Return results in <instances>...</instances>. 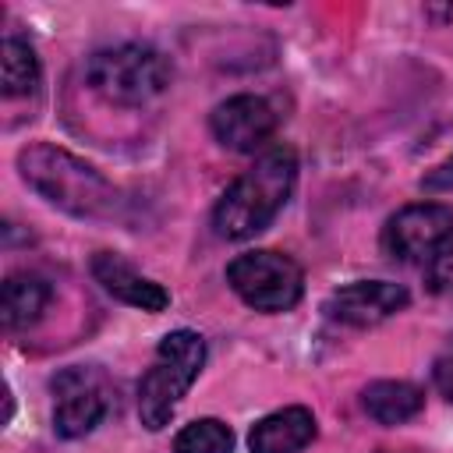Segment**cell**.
Here are the masks:
<instances>
[{
    "label": "cell",
    "instance_id": "1",
    "mask_svg": "<svg viewBox=\"0 0 453 453\" xmlns=\"http://www.w3.org/2000/svg\"><path fill=\"white\" fill-rule=\"evenodd\" d=\"M18 170L25 184L46 198L50 205L78 216V219H110L120 205L117 188L85 159L57 149L50 142H35L18 152Z\"/></svg>",
    "mask_w": 453,
    "mask_h": 453
},
{
    "label": "cell",
    "instance_id": "2",
    "mask_svg": "<svg viewBox=\"0 0 453 453\" xmlns=\"http://www.w3.org/2000/svg\"><path fill=\"white\" fill-rule=\"evenodd\" d=\"M294 180H297L294 149L276 145L265 156H258L255 166L244 170L216 202V209H212L216 234L226 241H248V237L262 234L287 205Z\"/></svg>",
    "mask_w": 453,
    "mask_h": 453
},
{
    "label": "cell",
    "instance_id": "3",
    "mask_svg": "<svg viewBox=\"0 0 453 453\" xmlns=\"http://www.w3.org/2000/svg\"><path fill=\"white\" fill-rule=\"evenodd\" d=\"M85 78L106 103L142 106L170 88L173 67L156 46L120 42V46L96 50L85 64Z\"/></svg>",
    "mask_w": 453,
    "mask_h": 453
},
{
    "label": "cell",
    "instance_id": "4",
    "mask_svg": "<svg viewBox=\"0 0 453 453\" xmlns=\"http://www.w3.org/2000/svg\"><path fill=\"white\" fill-rule=\"evenodd\" d=\"M205 365V340L191 329H173L159 340L152 368L138 386V418L149 432L170 425L180 396L191 389Z\"/></svg>",
    "mask_w": 453,
    "mask_h": 453
},
{
    "label": "cell",
    "instance_id": "5",
    "mask_svg": "<svg viewBox=\"0 0 453 453\" xmlns=\"http://www.w3.org/2000/svg\"><path fill=\"white\" fill-rule=\"evenodd\" d=\"M230 290L255 311H287L304 294L301 265L283 251H244L226 265Z\"/></svg>",
    "mask_w": 453,
    "mask_h": 453
},
{
    "label": "cell",
    "instance_id": "6",
    "mask_svg": "<svg viewBox=\"0 0 453 453\" xmlns=\"http://www.w3.org/2000/svg\"><path fill=\"white\" fill-rule=\"evenodd\" d=\"M382 248L407 265H432L453 251V209L442 202L403 205L382 230Z\"/></svg>",
    "mask_w": 453,
    "mask_h": 453
},
{
    "label": "cell",
    "instance_id": "7",
    "mask_svg": "<svg viewBox=\"0 0 453 453\" xmlns=\"http://www.w3.org/2000/svg\"><path fill=\"white\" fill-rule=\"evenodd\" d=\"M50 389H53V432L60 439L88 435L110 411L106 382L96 368H85V365L60 368L50 379Z\"/></svg>",
    "mask_w": 453,
    "mask_h": 453
},
{
    "label": "cell",
    "instance_id": "8",
    "mask_svg": "<svg viewBox=\"0 0 453 453\" xmlns=\"http://www.w3.org/2000/svg\"><path fill=\"white\" fill-rule=\"evenodd\" d=\"M411 301L407 287L389 283V280H357L347 283L340 290L329 294L326 301V315L340 326H354V329H368L379 326L386 319H393L396 311H403Z\"/></svg>",
    "mask_w": 453,
    "mask_h": 453
},
{
    "label": "cell",
    "instance_id": "9",
    "mask_svg": "<svg viewBox=\"0 0 453 453\" xmlns=\"http://www.w3.org/2000/svg\"><path fill=\"white\" fill-rule=\"evenodd\" d=\"M216 142L230 152H258L276 134V110L262 96H230L209 117Z\"/></svg>",
    "mask_w": 453,
    "mask_h": 453
},
{
    "label": "cell",
    "instance_id": "10",
    "mask_svg": "<svg viewBox=\"0 0 453 453\" xmlns=\"http://www.w3.org/2000/svg\"><path fill=\"white\" fill-rule=\"evenodd\" d=\"M92 276H96V283H99L110 297H117V301H124V304H131V308L163 311V308L170 304V294H166L156 280L142 276L134 265H127V262H124L120 255H113V251H99V255L92 258Z\"/></svg>",
    "mask_w": 453,
    "mask_h": 453
},
{
    "label": "cell",
    "instance_id": "11",
    "mask_svg": "<svg viewBox=\"0 0 453 453\" xmlns=\"http://www.w3.org/2000/svg\"><path fill=\"white\" fill-rule=\"evenodd\" d=\"M311 439H315V414L294 403V407L273 411L262 421H255L248 435V449L251 453H301Z\"/></svg>",
    "mask_w": 453,
    "mask_h": 453
},
{
    "label": "cell",
    "instance_id": "12",
    "mask_svg": "<svg viewBox=\"0 0 453 453\" xmlns=\"http://www.w3.org/2000/svg\"><path fill=\"white\" fill-rule=\"evenodd\" d=\"M50 304V283L35 273H11L4 280V294H0V319L4 329H28L39 322V315Z\"/></svg>",
    "mask_w": 453,
    "mask_h": 453
},
{
    "label": "cell",
    "instance_id": "13",
    "mask_svg": "<svg viewBox=\"0 0 453 453\" xmlns=\"http://www.w3.org/2000/svg\"><path fill=\"white\" fill-rule=\"evenodd\" d=\"M361 407L379 425H403L425 407V393L403 379H379V382L365 386Z\"/></svg>",
    "mask_w": 453,
    "mask_h": 453
},
{
    "label": "cell",
    "instance_id": "14",
    "mask_svg": "<svg viewBox=\"0 0 453 453\" xmlns=\"http://www.w3.org/2000/svg\"><path fill=\"white\" fill-rule=\"evenodd\" d=\"M0 85H4V96H32L39 88V57L35 50L25 42V39H4V50H0Z\"/></svg>",
    "mask_w": 453,
    "mask_h": 453
},
{
    "label": "cell",
    "instance_id": "15",
    "mask_svg": "<svg viewBox=\"0 0 453 453\" xmlns=\"http://www.w3.org/2000/svg\"><path fill=\"white\" fill-rule=\"evenodd\" d=\"M173 453H234V432L216 418H198L177 432Z\"/></svg>",
    "mask_w": 453,
    "mask_h": 453
},
{
    "label": "cell",
    "instance_id": "16",
    "mask_svg": "<svg viewBox=\"0 0 453 453\" xmlns=\"http://www.w3.org/2000/svg\"><path fill=\"white\" fill-rule=\"evenodd\" d=\"M432 382L446 400H453V336L442 343V350L432 361Z\"/></svg>",
    "mask_w": 453,
    "mask_h": 453
},
{
    "label": "cell",
    "instance_id": "17",
    "mask_svg": "<svg viewBox=\"0 0 453 453\" xmlns=\"http://www.w3.org/2000/svg\"><path fill=\"white\" fill-rule=\"evenodd\" d=\"M428 287L435 294H449L453 290V251H446L442 258H435L428 265Z\"/></svg>",
    "mask_w": 453,
    "mask_h": 453
},
{
    "label": "cell",
    "instance_id": "18",
    "mask_svg": "<svg viewBox=\"0 0 453 453\" xmlns=\"http://www.w3.org/2000/svg\"><path fill=\"white\" fill-rule=\"evenodd\" d=\"M421 188H425V191H453V156L442 159L439 166H432V170L421 177Z\"/></svg>",
    "mask_w": 453,
    "mask_h": 453
}]
</instances>
